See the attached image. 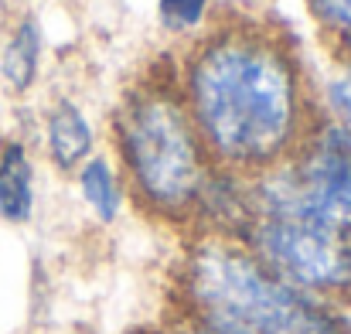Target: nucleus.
Listing matches in <instances>:
<instances>
[{
    "label": "nucleus",
    "instance_id": "nucleus-1",
    "mask_svg": "<svg viewBox=\"0 0 351 334\" xmlns=\"http://www.w3.org/2000/svg\"><path fill=\"white\" fill-rule=\"evenodd\" d=\"M174 79L212 167L242 181L283 164L321 116L293 38L263 17H212Z\"/></svg>",
    "mask_w": 351,
    "mask_h": 334
},
{
    "label": "nucleus",
    "instance_id": "nucleus-2",
    "mask_svg": "<svg viewBox=\"0 0 351 334\" xmlns=\"http://www.w3.org/2000/svg\"><path fill=\"white\" fill-rule=\"evenodd\" d=\"M181 324L208 334H348L345 318L321 297H311L242 242L198 235L178 273Z\"/></svg>",
    "mask_w": 351,
    "mask_h": 334
},
{
    "label": "nucleus",
    "instance_id": "nucleus-3",
    "mask_svg": "<svg viewBox=\"0 0 351 334\" xmlns=\"http://www.w3.org/2000/svg\"><path fill=\"white\" fill-rule=\"evenodd\" d=\"M113 143L119 178H126L140 208L167 222H195L215 167L184 110L174 72L154 69L119 96Z\"/></svg>",
    "mask_w": 351,
    "mask_h": 334
},
{
    "label": "nucleus",
    "instance_id": "nucleus-4",
    "mask_svg": "<svg viewBox=\"0 0 351 334\" xmlns=\"http://www.w3.org/2000/svg\"><path fill=\"white\" fill-rule=\"evenodd\" d=\"M245 202L249 215H293L351 232V154L324 112L283 164L245 181Z\"/></svg>",
    "mask_w": 351,
    "mask_h": 334
},
{
    "label": "nucleus",
    "instance_id": "nucleus-5",
    "mask_svg": "<svg viewBox=\"0 0 351 334\" xmlns=\"http://www.w3.org/2000/svg\"><path fill=\"white\" fill-rule=\"evenodd\" d=\"M235 242L311 297L331 304L351 294V232L345 228L293 215H249Z\"/></svg>",
    "mask_w": 351,
    "mask_h": 334
},
{
    "label": "nucleus",
    "instance_id": "nucleus-6",
    "mask_svg": "<svg viewBox=\"0 0 351 334\" xmlns=\"http://www.w3.org/2000/svg\"><path fill=\"white\" fill-rule=\"evenodd\" d=\"M45 150L62 174H75L96 154L93 123L75 99L58 96L45 110Z\"/></svg>",
    "mask_w": 351,
    "mask_h": 334
},
{
    "label": "nucleus",
    "instance_id": "nucleus-7",
    "mask_svg": "<svg viewBox=\"0 0 351 334\" xmlns=\"http://www.w3.org/2000/svg\"><path fill=\"white\" fill-rule=\"evenodd\" d=\"M34 215V160L21 140H0V219L10 225Z\"/></svg>",
    "mask_w": 351,
    "mask_h": 334
},
{
    "label": "nucleus",
    "instance_id": "nucleus-8",
    "mask_svg": "<svg viewBox=\"0 0 351 334\" xmlns=\"http://www.w3.org/2000/svg\"><path fill=\"white\" fill-rule=\"evenodd\" d=\"M41 51H45V31H41L34 14H24L10 27V34L3 41V51H0V75L14 93H27L38 82Z\"/></svg>",
    "mask_w": 351,
    "mask_h": 334
},
{
    "label": "nucleus",
    "instance_id": "nucleus-9",
    "mask_svg": "<svg viewBox=\"0 0 351 334\" xmlns=\"http://www.w3.org/2000/svg\"><path fill=\"white\" fill-rule=\"evenodd\" d=\"M75 181H79L82 202L89 205L93 219L99 225H113L123 215V205H126L123 178H119V171L113 167V160L106 154H93L75 171Z\"/></svg>",
    "mask_w": 351,
    "mask_h": 334
},
{
    "label": "nucleus",
    "instance_id": "nucleus-10",
    "mask_svg": "<svg viewBox=\"0 0 351 334\" xmlns=\"http://www.w3.org/2000/svg\"><path fill=\"white\" fill-rule=\"evenodd\" d=\"M157 21L174 38H198L212 24V0H157Z\"/></svg>",
    "mask_w": 351,
    "mask_h": 334
},
{
    "label": "nucleus",
    "instance_id": "nucleus-11",
    "mask_svg": "<svg viewBox=\"0 0 351 334\" xmlns=\"http://www.w3.org/2000/svg\"><path fill=\"white\" fill-rule=\"evenodd\" d=\"M321 112L341 133V140H345V147H348V154H351V58H338L335 72L328 75Z\"/></svg>",
    "mask_w": 351,
    "mask_h": 334
},
{
    "label": "nucleus",
    "instance_id": "nucleus-12",
    "mask_svg": "<svg viewBox=\"0 0 351 334\" xmlns=\"http://www.w3.org/2000/svg\"><path fill=\"white\" fill-rule=\"evenodd\" d=\"M307 10L341 58H351V0H307Z\"/></svg>",
    "mask_w": 351,
    "mask_h": 334
},
{
    "label": "nucleus",
    "instance_id": "nucleus-13",
    "mask_svg": "<svg viewBox=\"0 0 351 334\" xmlns=\"http://www.w3.org/2000/svg\"><path fill=\"white\" fill-rule=\"evenodd\" d=\"M154 334H171V331H154Z\"/></svg>",
    "mask_w": 351,
    "mask_h": 334
}]
</instances>
